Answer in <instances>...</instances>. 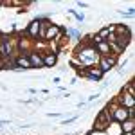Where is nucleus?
<instances>
[{"instance_id":"nucleus-1","label":"nucleus","mask_w":135,"mask_h":135,"mask_svg":"<svg viewBox=\"0 0 135 135\" xmlns=\"http://www.w3.org/2000/svg\"><path fill=\"white\" fill-rule=\"evenodd\" d=\"M117 65H119V58L114 56V54H108V56H101L95 67H97L103 74H108L112 69H115Z\"/></svg>"},{"instance_id":"nucleus-2","label":"nucleus","mask_w":135,"mask_h":135,"mask_svg":"<svg viewBox=\"0 0 135 135\" xmlns=\"http://www.w3.org/2000/svg\"><path fill=\"white\" fill-rule=\"evenodd\" d=\"M115 101H117L119 106H123L126 110H133L135 108V95H130V94L124 92V90L119 92V95L115 97Z\"/></svg>"},{"instance_id":"nucleus-3","label":"nucleus","mask_w":135,"mask_h":135,"mask_svg":"<svg viewBox=\"0 0 135 135\" xmlns=\"http://www.w3.org/2000/svg\"><path fill=\"white\" fill-rule=\"evenodd\" d=\"M42 60H43V69H52V67L58 65L60 56L51 52V51H45V52H42Z\"/></svg>"},{"instance_id":"nucleus-4","label":"nucleus","mask_w":135,"mask_h":135,"mask_svg":"<svg viewBox=\"0 0 135 135\" xmlns=\"http://www.w3.org/2000/svg\"><path fill=\"white\" fill-rule=\"evenodd\" d=\"M27 60L31 63V69H43V60H42V54L36 51H31L27 54Z\"/></svg>"},{"instance_id":"nucleus-5","label":"nucleus","mask_w":135,"mask_h":135,"mask_svg":"<svg viewBox=\"0 0 135 135\" xmlns=\"http://www.w3.org/2000/svg\"><path fill=\"white\" fill-rule=\"evenodd\" d=\"M15 65H16L18 72L20 70H31V63L27 60V56H23V54H16L15 56Z\"/></svg>"},{"instance_id":"nucleus-6","label":"nucleus","mask_w":135,"mask_h":135,"mask_svg":"<svg viewBox=\"0 0 135 135\" xmlns=\"http://www.w3.org/2000/svg\"><path fill=\"white\" fill-rule=\"evenodd\" d=\"M104 78V74L94 65V67H88L86 69V79H90V81H101Z\"/></svg>"},{"instance_id":"nucleus-7","label":"nucleus","mask_w":135,"mask_h":135,"mask_svg":"<svg viewBox=\"0 0 135 135\" xmlns=\"http://www.w3.org/2000/svg\"><path fill=\"white\" fill-rule=\"evenodd\" d=\"M94 49H95V52L99 54V58L101 56H108V54H112L110 52V45L106 42H101V43H97V45H94Z\"/></svg>"},{"instance_id":"nucleus-8","label":"nucleus","mask_w":135,"mask_h":135,"mask_svg":"<svg viewBox=\"0 0 135 135\" xmlns=\"http://www.w3.org/2000/svg\"><path fill=\"white\" fill-rule=\"evenodd\" d=\"M135 132V119H126L124 123H121V133H132Z\"/></svg>"},{"instance_id":"nucleus-9","label":"nucleus","mask_w":135,"mask_h":135,"mask_svg":"<svg viewBox=\"0 0 135 135\" xmlns=\"http://www.w3.org/2000/svg\"><path fill=\"white\" fill-rule=\"evenodd\" d=\"M112 32H114V23H112V25H104V27H101V29L97 31V34H99L104 42H106V38H108Z\"/></svg>"},{"instance_id":"nucleus-10","label":"nucleus","mask_w":135,"mask_h":135,"mask_svg":"<svg viewBox=\"0 0 135 135\" xmlns=\"http://www.w3.org/2000/svg\"><path fill=\"white\" fill-rule=\"evenodd\" d=\"M67 13H69V15H72L78 22H83L85 20V15H83V13H78L76 9H67Z\"/></svg>"},{"instance_id":"nucleus-11","label":"nucleus","mask_w":135,"mask_h":135,"mask_svg":"<svg viewBox=\"0 0 135 135\" xmlns=\"http://www.w3.org/2000/svg\"><path fill=\"white\" fill-rule=\"evenodd\" d=\"M78 78H86V69H85V67L76 69V79H78Z\"/></svg>"},{"instance_id":"nucleus-12","label":"nucleus","mask_w":135,"mask_h":135,"mask_svg":"<svg viewBox=\"0 0 135 135\" xmlns=\"http://www.w3.org/2000/svg\"><path fill=\"white\" fill-rule=\"evenodd\" d=\"M117 13H119L121 16H124V18H132V16H133V7L128 9V11H117Z\"/></svg>"},{"instance_id":"nucleus-13","label":"nucleus","mask_w":135,"mask_h":135,"mask_svg":"<svg viewBox=\"0 0 135 135\" xmlns=\"http://www.w3.org/2000/svg\"><path fill=\"white\" fill-rule=\"evenodd\" d=\"M74 121H78V115H76V117H70V119H65V121H63L61 124H63V126H67V124H72Z\"/></svg>"},{"instance_id":"nucleus-14","label":"nucleus","mask_w":135,"mask_h":135,"mask_svg":"<svg viewBox=\"0 0 135 135\" xmlns=\"http://www.w3.org/2000/svg\"><path fill=\"white\" fill-rule=\"evenodd\" d=\"M97 97H99V92H97V94H92V95H88V103H92V101H95Z\"/></svg>"},{"instance_id":"nucleus-15","label":"nucleus","mask_w":135,"mask_h":135,"mask_svg":"<svg viewBox=\"0 0 135 135\" xmlns=\"http://www.w3.org/2000/svg\"><path fill=\"white\" fill-rule=\"evenodd\" d=\"M78 6H79L81 9H86V7H88V4H86V2H78Z\"/></svg>"},{"instance_id":"nucleus-16","label":"nucleus","mask_w":135,"mask_h":135,"mask_svg":"<svg viewBox=\"0 0 135 135\" xmlns=\"http://www.w3.org/2000/svg\"><path fill=\"white\" fill-rule=\"evenodd\" d=\"M0 70H4V58L0 56Z\"/></svg>"},{"instance_id":"nucleus-17","label":"nucleus","mask_w":135,"mask_h":135,"mask_svg":"<svg viewBox=\"0 0 135 135\" xmlns=\"http://www.w3.org/2000/svg\"><path fill=\"white\" fill-rule=\"evenodd\" d=\"M121 135H135V132H132V133H121Z\"/></svg>"},{"instance_id":"nucleus-18","label":"nucleus","mask_w":135,"mask_h":135,"mask_svg":"<svg viewBox=\"0 0 135 135\" xmlns=\"http://www.w3.org/2000/svg\"><path fill=\"white\" fill-rule=\"evenodd\" d=\"M69 135H70V133H69Z\"/></svg>"}]
</instances>
